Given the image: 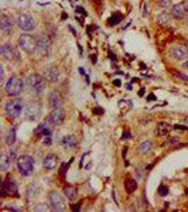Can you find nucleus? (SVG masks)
I'll list each match as a JSON object with an SVG mask.
<instances>
[{
  "label": "nucleus",
  "mask_w": 188,
  "mask_h": 212,
  "mask_svg": "<svg viewBox=\"0 0 188 212\" xmlns=\"http://www.w3.org/2000/svg\"><path fill=\"white\" fill-rule=\"evenodd\" d=\"M24 110H26V103L20 99H10L5 105L6 116L9 117V119H11V120L18 119L24 113Z\"/></svg>",
  "instance_id": "obj_1"
},
{
  "label": "nucleus",
  "mask_w": 188,
  "mask_h": 212,
  "mask_svg": "<svg viewBox=\"0 0 188 212\" xmlns=\"http://www.w3.org/2000/svg\"><path fill=\"white\" fill-rule=\"evenodd\" d=\"M27 83H28L30 91L33 92L34 95H41V93L45 91V88H47V79L38 74L30 75L28 79H27Z\"/></svg>",
  "instance_id": "obj_2"
},
{
  "label": "nucleus",
  "mask_w": 188,
  "mask_h": 212,
  "mask_svg": "<svg viewBox=\"0 0 188 212\" xmlns=\"http://www.w3.org/2000/svg\"><path fill=\"white\" fill-rule=\"evenodd\" d=\"M5 91L9 96H18L24 91V82L18 77H11V78L6 82Z\"/></svg>",
  "instance_id": "obj_3"
},
{
  "label": "nucleus",
  "mask_w": 188,
  "mask_h": 212,
  "mask_svg": "<svg viewBox=\"0 0 188 212\" xmlns=\"http://www.w3.org/2000/svg\"><path fill=\"white\" fill-rule=\"evenodd\" d=\"M16 24L23 31H33L37 26L34 17L28 13H18L17 17H16Z\"/></svg>",
  "instance_id": "obj_4"
},
{
  "label": "nucleus",
  "mask_w": 188,
  "mask_h": 212,
  "mask_svg": "<svg viewBox=\"0 0 188 212\" xmlns=\"http://www.w3.org/2000/svg\"><path fill=\"white\" fill-rule=\"evenodd\" d=\"M17 168H18V173L27 177V175H30L33 171H34V158L31 156H20L17 160Z\"/></svg>",
  "instance_id": "obj_5"
},
{
  "label": "nucleus",
  "mask_w": 188,
  "mask_h": 212,
  "mask_svg": "<svg viewBox=\"0 0 188 212\" xmlns=\"http://www.w3.org/2000/svg\"><path fill=\"white\" fill-rule=\"evenodd\" d=\"M18 47L27 54H34L37 48V41L30 34H21L18 37Z\"/></svg>",
  "instance_id": "obj_6"
},
{
  "label": "nucleus",
  "mask_w": 188,
  "mask_h": 212,
  "mask_svg": "<svg viewBox=\"0 0 188 212\" xmlns=\"http://www.w3.org/2000/svg\"><path fill=\"white\" fill-rule=\"evenodd\" d=\"M64 119H65V112L61 108H57V109H53V112L45 117V123L50 127H57V126L62 125Z\"/></svg>",
  "instance_id": "obj_7"
},
{
  "label": "nucleus",
  "mask_w": 188,
  "mask_h": 212,
  "mask_svg": "<svg viewBox=\"0 0 188 212\" xmlns=\"http://www.w3.org/2000/svg\"><path fill=\"white\" fill-rule=\"evenodd\" d=\"M7 194H13L14 197H18V190H17V184L14 181V178L11 175H7L6 180L2 184V195L5 197Z\"/></svg>",
  "instance_id": "obj_8"
},
{
  "label": "nucleus",
  "mask_w": 188,
  "mask_h": 212,
  "mask_svg": "<svg viewBox=\"0 0 188 212\" xmlns=\"http://www.w3.org/2000/svg\"><path fill=\"white\" fill-rule=\"evenodd\" d=\"M50 204H51V208L54 211H64L65 209V199L60 192L57 191H51L48 195Z\"/></svg>",
  "instance_id": "obj_9"
},
{
  "label": "nucleus",
  "mask_w": 188,
  "mask_h": 212,
  "mask_svg": "<svg viewBox=\"0 0 188 212\" xmlns=\"http://www.w3.org/2000/svg\"><path fill=\"white\" fill-rule=\"evenodd\" d=\"M0 54H2V57H3L5 60H10V61H18L20 60L18 51L10 43H6L0 47Z\"/></svg>",
  "instance_id": "obj_10"
},
{
  "label": "nucleus",
  "mask_w": 188,
  "mask_h": 212,
  "mask_svg": "<svg viewBox=\"0 0 188 212\" xmlns=\"http://www.w3.org/2000/svg\"><path fill=\"white\" fill-rule=\"evenodd\" d=\"M41 113V106H40L37 102H28L26 105V110H24V115L27 116V119L30 120H37Z\"/></svg>",
  "instance_id": "obj_11"
},
{
  "label": "nucleus",
  "mask_w": 188,
  "mask_h": 212,
  "mask_svg": "<svg viewBox=\"0 0 188 212\" xmlns=\"http://www.w3.org/2000/svg\"><path fill=\"white\" fill-rule=\"evenodd\" d=\"M35 41H37V48H35V54L38 55H44L47 54L50 50V40L47 35H38L35 37Z\"/></svg>",
  "instance_id": "obj_12"
},
{
  "label": "nucleus",
  "mask_w": 188,
  "mask_h": 212,
  "mask_svg": "<svg viewBox=\"0 0 188 212\" xmlns=\"http://www.w3.org/2000/svg\"><path fill=\"white\" fill-rule=\"evenodd\" d=\"M170 55L177 61H183L188 57V48L181 45V44L173 45V47L170 48Z\"/></svg>",
  "instance_id": "obj_13"
},
{
  "label": "nucleus",
  "mask_w": 188,
  "mask_h": 212,
  "mask_svg": "<svg viewBox=\"0 0 188 212\" xmlns=\"http://www.w3.org/2000/svg\"><path fill=\"white\" fill-rule=\"evenodd\" d=\"M171 16L175 18L188 17V2H183V3H178V5L173 6V9H171Z\"/></svg>",
  "instance_id": "obj_14"
},
{
  "label": "nucleus",
  "mask_w": 188,
  "mask_h": 212,
  "mask_svg": "<svg viewBox=\"0 0 188 212\" xmlns=\"http://www.w3.org/2000/svg\"><path fill=\"white\" fill-rule=\"evenodd\" d=\"M14 20L11 17H9L7 14H2V18H0V27H2V31L5 35H10L11 31H13L14 27Z\"/></svg>",
  "instance_id": "obj_15"
},
{
  "label": "nucleus",
  "mask_w": 188,
  "mask_h": 212,
  "mask_svg": "<svg viewBox=\"0 0 188 212\" xmlns=\"http://www.w3.org/2000/svg\"><path fill=\"white\" fill-rule=\"evenodd\" d=\"M48 105H50V108H53V109H57V108H61V105H62V96L60 92L57 91H53L51 93L48 95Z\"/></svg>",
  "instance_id": "obj_16"
},
{
  "label": "nucleus",
  "mask_w": 188,
  "mask_h": 212,
  "mask_svg": "<svg viewBox=\"0 0 188 212\" xmlns=\"http://www.w3.org/2000/svg\"><path fill=\"white\" fill-rule=\"evenodd\" d=\"M44 78L50 82H57L60 78V72L55 67H48V68L44 69Z\"/></svg>",
  "instance_id": "obj_17"
},
{
  "label": "nucleus",
  "mask_w": 188,
  "mask_h": 212,
  "mask_svg": "<svg viewBox=\"0 0 188 212\" xmlns=\"http://www.w3.org/2000/svg\"><path fill=\"white\" fill-rule=\"evenodd\" d=\"M57 161H58V157L55 156V154H48V156L45 157V158H44V161H43L44 168H47V170L55 168V165H57Z\"/></svg>",
  "instance_id": "obj_18"
},
{
  "label": "nucleus",
  "mask_w": 188,
  "mask_h": 212,
  "mask_svg": "<svg viewBox=\"0 0 188 212\" xmlns=\"http://www.w3.org/2000/svg\"><path fill=\"white\" fill-rule=\"evenodd\" d=\"M34 134H37L38 137H44V136H47V134H51V127L44 122V123H41V125H38L35 127Z\"/></svg>",
  "instance_id": "obj_19"
},
{
  "label": "nucleus",
  "mask_w": 188,
  "mask_h": 212,
  "mask_svg": "<svg viewBox=\"0 0 188 212\" xmlns=\"http://www.w3.org/2000/svg\"><path fill=\"white\" fill-rule=\"evenodd\" d=\"M64 192H65V197L70 199V201H74V199H76V197H78V192H76V188H75V187H71V185L65 187V188H64Z\"/></svg>",
  "instance_id": "obj_20"
},
{
  "label": "nucleus",
  "mask_w": 188,
  "mask_h": 212,
  "mask_svg": "<svg viewBox=\"0 0 188 212\" xmlns=\"http://www.w3.org/2000/svg\"><path fill=\"white\" fill-rule=\"evenodd\" d=\"M6 143H7V146H13V144L16 143V127H11V129L7 132Z\"/></svg>",
  "instance_id": "obj_21"
},
{
  "label": "nucleus",
  "mask_w": 188,
  "mask_h": 212,
  "mask_svg": "<svg viewBox=\"0 0 188 212\" xmlns=\"http://www.w3.org/2000/svg\"><path fill=\"white\" fill-rule=\"evenodd\" d=\"M125 188H126V191L129 194H131V192L136 191V188H137V182H136L133 178H127L126 181H125Z\"/></svg>",
  "instance_id": "obj_22"
},
{
  "label": "nucleus",
  "mask_w": 188,
  "mask_h": 212,
  "mask_svg": "<svg viewBox=\"0 0 188 212\" xmlns=\"http://www.w3.org/2000/svg\"><path fill=\"white\" fill-rule=\"evenodd\" d=\"M170 125H167V123H158L157 129H156V133L160 134V136H166L168 132H170Z\"/></svg>",
  "instance_id": "obj_23"
},
{
  "label": "nucleus",
  "mask_w": 188,
  "mask_h": 212,
  "mask_svg": "<svg viewBox=\"0 0 188 212\" xmlns=\"http://www.w3.org/2000/svg\"><path fill=\"white\" fill-rule=\"evenodd\" d=\"M62 144H64V147H75L76 139H75V136H65L62 139Z\"/></svg>",
  "instance_id": "obj_24"
},
{
  "label": "nucleus",
  "mask_w": 188,
  "mask_h": 212,
  "mask_svg": "<svg viewBox=\"0 0 188 212\" xmlns=\"http://www.w3.org/2000/svg\"><path fill=\"white\" fill-rule=\"evenodd\" d=\"M2 170H5V171H7V170L11 167V161H10L9 156H6L5 153H2Z\"/></svg>",
  "instance_id": "obj_25"
},
{
  "label": "nucleus",
  "mask_w": 188,
  "mask_h": 212,
  "mask_svg": "<svg viewBox=\"0 0 188 212\" xmlns=\"http://www.w3.org/2000/svg\"><path fill=\"white\" fill-rule=\"evenodd\" d=\"M151 146H153V143H151L150 140H146V142H143V143L140 144L139 152L143 153V154H146L147 152H150V150H151Z\"/></svg>",
  "instance_id": "obj_26"
},
{
  "label": "nucleus",
  "mask_w": 188,
  "mask_h": 212,
  "mask_svg": "<svg viewBox=\"0 0 188 212\" xmlns=\"http://www.w3.org/2000/svg\"><path fill=\"white\" fill-rule=\"evenodd\" d=\"M158 23H161V24H168L170 23V14L168 13H163L158 16Z\"/></svg>",
  "instance_id": "obj_27"
},
{
  "label": "nucleus",
  "mask_w": 188,
  "mask_h": 212,
  "mask_svg": "<svg viewBox=\"0 0 188 212\" xmlns=\"http://www.w3.org/2000/svg\"><path fill=\"white\" fill-rule=\"evenodd\" d=\"M170 72H171V74H173V75H174V77H177V78H180V79H184V81H188V77H187V75L181 74V72H178V71H175V69H171Z\"/></svg>",
  "instance_id": "obj_28"
},
{
  "label": "nucleus",
  "mask_w": 188,
  "mask_h": 212,
  "mask_svg": "<svg viewBox=\"0 0 188 212\" xmlns=\"http://www.w3.org/2000/svg\"><path fill=\"white\" fill-rule=\"evenodd\" d=\"M120 18H122V16H120V14H115V17H112L109 20V24H110V26L118 24V21H120Z\"/></svg>",
  "instance_id": "obj_29"
},
{
  "label": "nucleus",
  "mask_w": 188,
  "mask_h": 212,
  "mask_svg": "<svg viewBox=\"0 0 188 212\" xmlns=\"http://www.w3.org/2000/svg\"><path fill=\"white\" fill-rule=\"evenodd\" d=\"M50 209H53V208H48L44 204H38L37 207H34V211H50Z\"/></svg>",
  "instance_id": "obj_30"
},
{
  "label": "nucleus",
  "mask_w": 188,
  "mask_h": 212,
  "mask_svg": "<svg viewBox=\"0 0 188 212\" xmlns=\"http://www.w3.org/2000/svg\"><path fill=\"white\" fill-rule=\"evenodd\" d=\"M7 156H9L10 161H11V164H13V163H16V161L18 160V158H17V156H16V152H14V150H10Z\"/></svg>",
  "instance_id": "obj_31"
},
{
  "label": "nucleus",
  "mask_w": 188,
  "mask_h": 212,
  "mask_svg": "<svg viewBox=\"0 0 188 212\" xmlns=\"http://www.w3.org/2000/svg\"><path fill=\"white\" fill-rule=\"evenodd\" d=\"M158 192H160V195H161V197H166L167 192H168V188H167L166 185H160V188H158Z\"/></svg>",
  "instance_id": "obj_32"
},
{
  "label": "nucleus",
  "mask_w": 188,
  "mask_h": 212,
  "mask_svg": "<svg viewBox=\"0 0 188 212\" xmlns=\"http://www.w3.org/2000/svg\"><path fill=\"white\" fill-rule=\"evenodd\" d=\"M43 142H44V144H51V134H47V136H44Z\"/></svg>",
  "instance_id": "obj_33"
},
{
  "label": "nucleus",
  "mask_w": 188,
  "mask_h": 212,
  "mask_svg": "<svg viewBox=\"0 0 188 212\" xmlns=\"http://www.w3.org/2000/svg\"><path fill=\"white\" fill-rule=\"evenodd\" d=\"M171 3V0H160V5L163 6V7H168Z\"/></svg>",
  "instance_id": "obj_34"
},
{
  "label": "nucleus",
  "mask_w": 188,
  "mask_h": 212,
  "mask_svg": "<svg viewBox=\"0 0 188 212\" xmlns=\"http://www.w3.org/2000/svg\"><path fill=\"white\" fill-rule=\"evenodd\" d=\"M0 81H5V68L0 67Z\"/></svg>",
  "instance_id": "obj_35"
},
{
  "label": "nucleus",
  "mask_w": 188,
  "mask_h": 212,
  "mask_svg": "<svg viewBox=\"0 0 188 212\" xmlns=\"http://www.w3.org/2000/svg\"><path fill=\"white\" fill-rule=\"evenodd\" d=\"M65 170H66V164H64L61 167V171H60V174H61L62 177H64V175H65Z\"/></svg>",
  "instance_id": "obj_36"
},
{
  "label": "nucleus",
  "mask_w": 188,
  "mask_h": 212,
  "mask_svg": "<svg viewBox=\"0 0 188 212\" xmlns=\"http://www.w3.org/2000/svg\"><path fill=\"white\" fill-rule=\"evenodd\" d=\"M178 142V137H173V139H168V143H175Z\"/></svg>",
  "instance_id": "obj_37"
},
{
  "label": "nucleus",
  "mask_w": 188,
  "mask_h": 212,
  "mask_svg": "<svg viewBox=\"0 0 188 212\" xmlns=\"http://www.w3.org/2000/svg\"><path fill=\"white\" fill-rule=\"evenodd\" d=\"M129 137H130V133H129V132L123 133V139H129Z\"/></svg>",
  "instance_id": "obj_38"
},
{
  "label": "nucleus",
  "mask_w": 188,
  "mask_h": 212,
  "mask_svg": "<svg viewBox=\"0 0 188 212\" xmlns=\"http://www.w3.org/2000/svg\"><path fill=\"white\" fill-rule=\"evenodd\" d=\"M184 68H187V69H188V60L184 62Z\"/></svg>",
  "instance_id": "obj_39"
},
{
  "label": "nucleus",
  "mask_w": 188,
  "mask_h": 212,
  "mask_svg": "<svg viewBox=\"0 0 188 212\" xmlns=\"http://www.w3.org/2000/svg\"><path fill=\"white\" fill-rule=\"evenodd\" d=\"M184 120H185V123H188V116L185 117V119H184Z\"/></svg>",
  "instance_id": "obj_40"
},
{
  "label": "nucleus",
  "mask_w": 188,
  "mask_h": 212,
  "mask_svg": "<svg viewBox=\"0 0 188 212\" xmlns=\"http://www.w3.org/2000/svg\"><path fill=\"white\" fill-rule=\"evenodd\" d=\"M93 2H99V0H93Z\"/></svg>",
  "instance_id": "obj_41"
}]
</instances>
